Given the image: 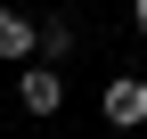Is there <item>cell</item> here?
I'll list each match as a JSON object with an SVG mask.
<instances>
[{
  "label": "cell",
  "mask_w": 147,
  "mask_h": 139,
  "mask_svg": "<svg viewBox=\"0 0 147 139\" xmlns=\"http://www.w3.org/2000/svg\"><path fill=\"white\" fill-rule=\"evenodd\" d=\"M16 107H25V115H57V107H65V82H57V65H41V57H33L25 74H16Z\"/></svg>",
  "instance_id": "6da1fadb"
},
{
  "label": "cell",
  "mask_w": 147,
  "mask_h": 139,
  "mask_svg": "<svg viewBox=\"0 0 147 139\" xmlns=\"http://www.w3.org/2000/svg\"><path fill=\"white\" fill-rule=\"evenodd\" d=\"M98 115H106L115 131H139V123H147V82H139V74H123V82H106V98H98Z\"/></svg>",
  "instance_id": "7a4b0ae2"
},
{
  "label": "cell",
  "mask_w": 147,
  "mask_h": 139,
  "mask_svg": "<svg viewBox=\"0 0 147 139\" xmlns=\"http://www.w3.org/2000/svg\"><path fill=\"white\" fill-rule=\"evenodd\" d=\"M0 57H8V65H33V57H41V16L0 8Z\"/></svg>",
  "instance_id": "3957f363"
},
{
  "label": "cell",
  "mask_w": 147,
  "mask_h": 139,
  "mask_svg": "<svg viewBox=\"0 0 147 139\" xmlns=\"http://www.w3.org/2000/svg\"><path fill=\"white\" fill-rule=\"evenodd\" d=\"M74 57V25L65 16H41V65H65Z\"/></svg>",
  "instance_id": "277c9868"
},
{
  "label": "cell",
  "mask_w": 147,
  "mask_h": 139,
  "mask_svg": "<svg viewBox=\"0 0 147 139\" xmlns=\"http://www.w3.org/2000/svg\"><path fill=\"white\" fill-rule=\"evenodd\" d=\"M131 25H139V33H147V0H131Z\"/></svg>",
  "instance_id": "5b68a950"
}]
</instances>
